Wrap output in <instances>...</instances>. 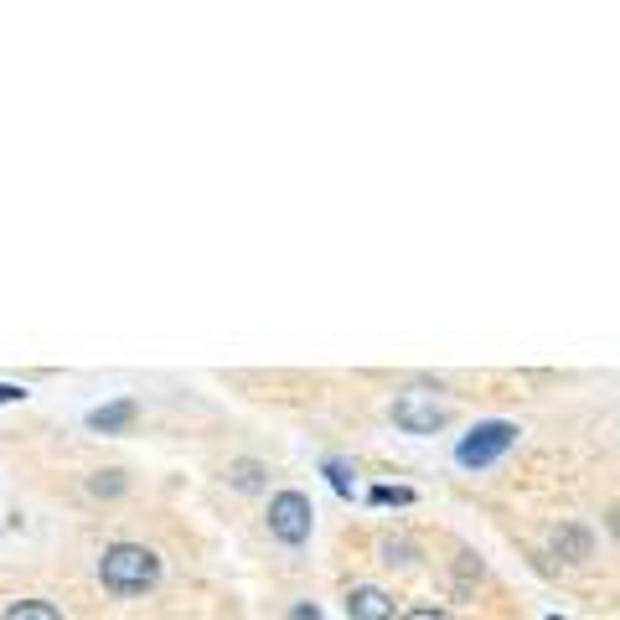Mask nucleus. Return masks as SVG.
I'll list each match as a JSON object with an SVG mask.
<instances>
[{
    "instance_id": "nucleus-1",
    "label": "nucleus",
    "mask_w": 620,
    "mask_h": 620,
    "mask_svg": "<svg viewBox=\"0 0 620 620\" xmlns=\"http://www.w3.org/2000/svg\"><path fill=\"white\" fill-rule=\"evenodd\" d=\"M98 580H104V589H115V595H145L160 580V559H155L145 542H115L98 559Z\"/></svg>"
},
{
    "instance_id": "nucleus-2",
    "label": "nucleus",
    "mask_w": 620,
    "mask_h": 620,
    "mask_svg": "<svg viewBox=\"0 0 620 620\" xmlns=\"http://www.w3.org/2000/svg\"><path fill=\"white\" fill-rule=\"evenodd\" d=\"M512 445H517V425H506V419H481V425L470 429V434H461V445H455V461H461L465 470H481V465L502 461Z\"/></svg>"
},
{
    "instance_id": "nucleus-3",
    "label": "nucleus",
    "mask_w": 620,
    "mask_h": 620,
    "mask_svg": "<svg viewBox=\"0 0 620 620\" xmlns=\"http://www.w3.org/2000/svg\"><path fill=\"white\" fill-rule=\"evenodd\" d=\"M393 425L404 434H434V429L450 425V404L440 393H429V388H404L393 398Z\"/></svg>"
},
{
    "instance_id": "nucleus-4",
    "label": "nucleus",
    "mask_w": 620,
    "mask_h": 620,
    "mask_svg": "<svg viewBox=\"0 0 620 620\" xmlns=\"http://www.w3.org/2000/svg\"><path fill=\"white\" fill-rule=\"evenodd\" d=\"M310 527H315V512H310L306 491H279V497H270V533L285 542V548L310 542Z\"/></svg>"
},
{
    "instance_id": "nucleus-5",
    "label": "nucleus",
    "mask_w": 620,
    "mask_h": 620,
    "mask_svg": "<svg viewBox=\"0 0 620 620\" xmlns=\"http://www.w3.org/2000/svg\"><path fill=\"white\" fill-rule=\"evenodd\" d=\"M347 616L351 620H393V595L378 584H351L347 589Z\"/></svg>"
},
{
    "instance_id": "nucleus-6",
    "label": "nucleus",
    "mask_w": 620,
    "mask_h": 620,
    "mask_svg": "<svg viewBox=\"0 0 620 620\" xmlns=\"http://www.w3.org/2000/svg\"><path fill=\"white\" fill-rule=\"evenodd\" d=\"M553 553H559L563 563H584L595 553V533L584 523H559L553 527Z\"/></svg>"
},
{
    "instance_id": "nucleus-7",
    "label": "nucleus",
    "mask_w": 620,
    "mask_h": 620,
    "mask_svg": "<svg viewBox=\"0 0 620 620\" xmlns=\"http://www.w3.org/2000/svg\"><path fill=\"white\" fill-rule=\"evenodd\" d=\"M130 425H135V398H115V404L88 408V429H98V434H119Z\"/></svg>"
},
{
    "instance_id": "nucleus-8",
    "label": "nucleus",
    "mask_w": 620,
    "mask_h": 620,
    "mask_svg": "<svg viewBox=\"0 0 620 620\" xmlns=\"http://www.w3.org/2000/svg\"><path fill=\"white\" fill-rule=\"evenodd\" d=\"M228 481L238 486V491H259V486H264V465H259V461H233L228 465Z\"/></svg>"
},
{
    "instance_id": "nucleus-9",
    "label": "nucleus",
    "mask_w": 620,
    "mask_h": 620,
    "mask_svg": "<svg viewBox=\"0 0 620 620\" xmlns=\"http://www.w3.org/2000/svg\"><path fill=\"white\" fill-rule=\"evenodd\" d=\"M0 620H62V616H58V605H47V600H16Z\"/></svg>"
},
{
    "instance_id": "nucleus-10",
    "label": "nucleus",
    "mask_w": 620,
    "mask_h": 620,
    "mask_svg": "<svg viewBox=\"0 0 620 620\" xmlns=\"http://www.w3.org/2000/svg\"><path fill=\"white\" fill-rule=\"evenodd\" d=\"M368 502L372 506H408L414 502V491H408V486H372Z\"/></svg>"
},
{
    "instance_id": "nucleus-11",
    "label": "nucleus",
    "mask_w": 620,
    "mask_h": 620,
    "mask_svg": "<svg viewBox=\"0 0 620 620\" xmlns=\"http://www.w3.org/2000/svg\"><path fill=\"white\" fill-rule=\"evenodd\" d=\"M321 470H326V481H331V491H336V497H351V465L347 461H336V455H331Z\"/></svg>"
},
{
    "instance_id": "nucleus-12",
    "label": "nucleus",
    "mask_w": 620,
    "mask_h": 620,
    "mask_svg": "<svg viewBox=\"0 0 620 620\" xmlns=\"http://www.w3.org/2000/svg\"><path fill=\"white\" fill-rule=\"evenodd\" d=\"M88 491H94V497H119V491H124V470H98V476H88Z\"/></svg>"
},
{
    "instance_id": "nucleus-13",
    "label": "nucleus",
    "mask_w": 620,
    "mask_h": 620,
    "mask_svg": "<svg viewBox=\"0 0 620 620\" xmlns=\"http://www.w3.org/2000/svg\"><path fill=\"white\" fill-rule=\"evenodd\" d=\"M383 559L388 563H414V548L404 538H383Z\"/></svg>"
},
{
    "instance_id": "nucleus-14",
    "label": "nucleus",
    "mask_w": 620,
    "mask_h": 620,
    "mask_svg": "<svg viewBox=\"0 0 620 620\" xmlns=\"http://www.w3.org/2000/svg\"><path fill=\"white\" fill-rule=\"evenodd\" d=\"M398 620H455L450 610H440V605H414V610H404Z\"/></svg>"
},
{
    "instance_id": "nucleus-15",
    "label": "nucleus",
    "mask_w": 620,
    "mask_h": 620,
    "mask_svg": "<svg viewBox=\"0 0 620 620\" xmlns=\"http://www.w3.org/2000/svg\"><path fill=\"white\" fill-rule=\"evenodd\" d=\"M455 574H461V584H470V580H481V563L470 559V553H461V563H455Z\"/></svg>"
},
{
    "instance_id": "nucleus-16",
    "label": "nucleus",
    "mask_w": 620,
    "mask_h": 620,
    "mask_svg": "<svg viewBox=\"0 0 620 620\" xmlns=\"http://www.w3.org/2000/svg\"><path fill=\"white\" fill-rule=\"evenodd\" d=\"M290 620H326V616H321V605L300 600V605H290Z\"/></svg>"
},
{
    "instance_id": "nucleus-17",
    "label": "nucleus",
    "mask_w": 620,
    "mask_h": 620,
    "mask_svg": "<svg viewBox=\"0 0 620 620\" xmlns=\"http://www.w3.org/2000/svg\"><path fill=\"white\" fill-rule=\"evenodd\" d=\"M16 398H26V388H11V383H0V404H16Z\"/></svg>"
},
{
    "instance_id": "nucleus-18",
    "label": "nucleus",
    "mask_w": 620,
    "mask_h": 620,
    "mask_svg": "<svg viewBox=\"0 0 620 620\" xmlns=\"http://www.w3.org/2000/svg\"><path fill=\"white\" fill-rule=\"evenodd\" d=\"M610 538H616V542H620V502H616V506H610Z\"/></svg>"
},
{
    "instance_id": "nucleus-19",
    "label": "nucleus",
    "mask_w": 620,
    "mask_h": 620,
    "mask_svg": "<svg viewBox=\"0 0 620 620\" xmlns=\"http://www.w3.org/2000/svg\"><path fill=\"white\" fill-rule=\"evenodd\" d=\"M548 620H563V616H548Z\"/></svg>"
}]
</instances>
